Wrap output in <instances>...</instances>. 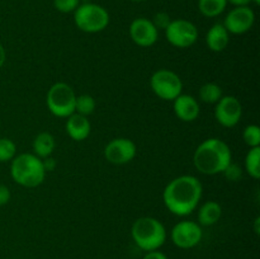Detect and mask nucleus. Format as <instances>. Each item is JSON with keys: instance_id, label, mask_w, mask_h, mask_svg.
Here are the masks:
<instances>
[{"instance_id": "5701e85b", "label": "nucleus", "mask_w": 260, "mask_h": 259, "mask_svg": "<svg viewBox=\"0 0 260 259\" xmlns=\"http://www.w3.org/2000/svg\"><path fill=\"white\" fill-rule=\"evenodd\" d=\"M17 155V145L8 137H0V163L12 161Z\"/></svg>"}, {"instance_id": "0eeeda50", "label": "nucleus", "mask_w": 260, "mask_h": 259, "mask_svg": "<svg viewBox=\"0 0 260 259\" xmlns=\"http://www.w3.org/2000/svg\"><path fill=\"white\" fill-rule=\"evenodd\" d=\"M150 88L162 101H174L183 91V81L177 73L168 69L155 71L150 78Z\"/></svg>"}, {"instance_id": "aec40b11", "label": "nucleus", "mask_w": 260, "mask_h": 259, "mask_svg": "<svg viewBox=\"0 0 260 259\" xmlns=\"http://www.w3.org/2000/svg\"><path fill=\"white\" fill-rule=\"evenodd\" d=\"M198 95L203 103L216 104L222 98V88L216 83H206L200 88Z\"/></svg>"}, {"instance_id": "9d476101", "label": "nucleus", "mask_w": 260, "mask_h": 259, "mask_svg": "<svg viewBox=\"0 0 260 259\" xmlns=\"http://www.w3.org/2000/svg\"><path fill=\"white\" fill-rule=\"evenodd\" d=\"M136 154V144L126 137H117L111 140L104 147V157L107 161L114 165L128 164L135 159Z\"/></svg>"}, {"instance_id": "ddd939ff", "label": "nucleus", "mask_w": 260, "mask_h": 259, "mask_svg": "<svg viewBox=\"0 0 260 259\" xmlns=\"http://www.w3.org/2000/svg\"><path fill=\"white\" fill-rule=\"evenodd\" d=\"M129 37L140 47H151L159 38V30L147 18H136L129 25Z\"/></svg>"}, {"instance_id": "a211bd4d", "label": "nucleus", "mask_w": 260, "mask_h": 259, "mask_svg": "<svg viewBox=\"0 0 260 259\" xmlns=\"http://www.w3.org/2000/svg\"><path fill=\"white\" fill-rule=\"evenodd\" d=\"M56 147L55 137L50 134V132H40L37 136L35 137L32 144L33 154L38 156L40 159H46V157L51 156Z\"/></svg>"}, {"instance_id": "6ab92c4d", "label": "nucleus", "mask_w": 260, "mask_h": 259, "mask_svg": "<svg viewBox=\"0 0 260 259\" xmlns=\"http://www.w3.org/2000/svg\"><path fill=\"white\" fill-rule=\"evenodd\" d=\"M228 0H198L201 14L207 18H216L225 12Z\"/></svg>"}, {"instance_id": "9b49d317", "label": "nucleus", "mask_w": 260, "mask_h": 259, "mask_svg": "<svg viewBox=\"0 0 260 259\" xmlns=\"http://www.w3.org/2000/svg\"><path fill=\"white\" fill-rule=\"evenodd\" d=\"M243 117V104L236 96L222 95L216 103L215 118L221 126L226 128L235 127Z\"/></svg>"}, {"instance_id": "f8f14e48", "label": "nucleus", "mask_w": 260, "mask_h": 259, "mask_svg": "<svg viewBox=\"0 0 260 259\" xmlns=\"http://www.w3.org/2000/svg\"><path fill=\"white\" fill-rule=\"evenodd\" d=\"M255 23V13L250 7H235L228 13L223 27L230 35H244L253 28Z\"/></svg>"}, {"instance_id": "cd10ccee", "label": "nucleus", "mask_w": 260, "mask_h": 259, "mask_svg": "<svg viewBox=\"0 0 260 259\" xmlns=\"http://www.w3.org/2000/svg\"><path fill=\"white\" fill-rule=\"evenodd\" d=\"M10 198H12V193L10 189L5 184H0V207L9 203Z\"/></svg>"}, {"instance_id": "a878e982", "label": "nucleus", "mask_w": 260, "mask_h": 259, "mask_svg": "<svg viewBox=\"0 0 260 259\" xmlns=\"http://www.w3.org/2000/svg\"><path fill=\"white\" fill-rule=\"evenodd\" d=\"M152 23H154V25L156 27V29H164L165 28L169 25V23L172 22V19H170V15L168 14V13L165 12H159L156 13V14L154 15V19L151 20Z\"/></svg>"}, {"instance_id": "72a5a7b5", "label": "nucleus", "mask_w": 260, "mask_h": 259, "mask_svg": "<svg viewBox=\"0 0 260 259\" xmlns=\"http://www.w3.org/2000/svg\"><path fill=\"white\" fill-rule=\"evenodd\" d=\"M129 2H134V3H141V2H145V0H129Z\"/></svg>"}, {"instance_id": "f03ea898", "label": "nucleus", "mask_w": 260, "mask_h": 259, "mask_svg": "<svg viewBox=\"0 0 260 259\" xmlns=\"http://www.w3.org/2000/svg\"><path fill=\"white\" fill-rule=\"evenodd\" d=\"M233 163V152L223 140L211 137L198 145L193 154L196 169L205 175H216L225 172Z\"/></svg>"}, {"instance_id": "bb28decb", "label": "nucleus", "mask_w": 260, "mask_h": 259, "mask_svg": "<svg viewBox=\"0 0 260 259\" xmlns=\"http://www.w3.org/2000/svg\"><path fill=\"white\" fill-rule=\"evenodd\" d=\"M222 174H225L226 178H228L229 180L236 182V180H239V178H241V169L238 167V165H235L231 163V164L226 168L225 172H223Z\"/></svg>"}, {"instance_id": "393cba45", "label": "nucleus", "mask_w": 260, "mask_h": 259, "mask_svg": "<svg viewBox=\"0 0 260 259\" xmlns=\"http://www.w3.org/2000/svg\"><path fill=\"white\" fill-rule=\"evenodd\" d=\"M80 5V0H53V7L61 13H74Z\"/></svg>"}, {"instance_id": "4468645a", "label": "nucleus", "mask_w": 260, "mask_h": 259, "mask_svg": "<svg viewBox=\"0 0 260 259\" xmlns=\"http://www.w3.org/2000/svg\"><path fill=\"white\" fill-rule=\"evenodd\" d=\"M173 109L175 116L183 122L196 121L201 113L200 102L194 96L183 93L173 101Z\"/></svg>"}, {"instance_id": "423d86ee", "label": "nucleus", "mask_w": 260, "mask_h": 259, "mask_svg": "<svg viewBox=\"0 0 260 259\" xmlns=\"http://www.w3.org/2000/svg\"><path fill=\"white\" fill-rule=\"evenodd\" d=\"M76 94L68 83L58 81L55 83L47 91L46 104L51 113L55 117L68 118L75 113Z\"/></svg>"}, {"instance_id": "2f4dec72", "label": "nucleus", "mask_w": 260, "mask_h": 259, "mask_svg": "<svg viewBox=\"0 0 260 259\" xmlns=\"http://www.w3.org/2000/svg\"><path fill=\"white\" fill-rule=\"evenodd\" d=\"M254 231H255L256 235H259V233H260V217L259 216L255 218V221H254Z\"/></svg>"}, {"instance_id": "7ed1b4c3", "label": "nucleus", "mask_w": 260, "mask_h": 259, "mask_svg": "<svg viewBox=\"0 0 260 259\" xmlns=\"http://www.w3.org/2000/svg\"><path fill=\"white\" fill-rule=\"evenodd\" d=\"M46 173L42 159L30 152L15 155L10 161V177L24 188H36L42 184Z\"/></svg>"}, {"instance_id": "2eb2a0df", "label": "nucleus", "mask_w": 260, "mask_h": 259, "mask_svg": "<svg viewBox=\"0 0 260 259\" xmlns=\"http://www.w3.org/2000/svg\"><path fill=\"white\" fill-rule=\"evenodd\" d=\"M65 128L71 140H74V141H84L90 135L91 124L89 122L88 117L73 113L66 118Z\"/></svg>"}, {"instance_id": "39448f33", "label": "nucleus", "mask_w": 260, "mask_h": 259, "mask_svg": "<svg viewBox=\"0 0 260 259\" xmlns=\"http://www.w3.org/2000/svg\"><path fill=\"white\" fill-rule=\"evenodd\" d=\"M109 13L102 5L94 3L80 4L74 12V22L80 30L85 33H98L109 24Z\"/></svg>"}, {"instance_id": "c756f323", "label": "nucleus", "mask_w": 260, "mask_h": 259, "mask_svg": "<svg viewBox=\"0 0 260 259\" xmlns=\"http://www.w3.org/2000/svg\"><path fill=\"white\" fill-rule=\"evenodd\" d=\"M233 4L234 7H248L251 0H228V4Z\"/></svg>"}, {"instance_id": "dca6fc26", "label": "nucleus", "mask_w": 260, "mask_h": 259, "mask_svg": "<svg viewBox=\"0 0 260 259\" xmlns=\"http://www.w3.org/2000/svg\"><path fill=\"white\" fill-rule=\"evenodd\" d=\"M230 42V33L222 23H216L208 29L206 35V45L212 52H222Z\"/></svg>"}, {"instance_id": "4be33fe9", "label": "nucleus", "mask_w": 260, "mask_h": 259, "mask_svg": "<svg viewBox=\"0 0 260 259\" xmlns=\"http://www.w3.org/2000/svg\"><path fill=\"white\" fill-rule=\"evenodd\" d=\"M96 102L89 94H81L76 95L75 101V113L81 114V116L89 117L94 111H95Z\"/></svg>"}, {"instance_id": "1a4fd4ad", "label": "nucleus", "mask_w": 260, "mask_h": 259, "mask_svg": "<svg viewBox=\"0 0 260 259\" xmlns=\"http://www.w3.org/2000/svg\"><path fill=\"white\" fill-rule=\"evenodd\" d=\"M173 244L179 249H192L202 241V226L196 221L184 220L174 225L170 233Z\"/></svg>"}, {"instance_id": "c85d7f7f", "label": "nucleus", "mask_w": 260, "mask_h": 259, "mask_svg": "<svg viewBox=\"0 0 260 259\" xmlns=\"http://www.w3.org/2000/svg\"><path fill=\"white\" fill-rule=\"evenodd\" d=\"M142 259H169V258H168L162 251L154 250V251H147Z\"/></svg>"}, {"instance_id": "f257e3e1", "label": "nucleus", "mask_w": 260, "mask_h": 259, "mask_svg": "<svg viewBox=\"0 0 260 259\" xmlns=\"http://www.w3.org/2000/svg\"><path fill=\"white\" fill-rule=\"evenodd\" d=\"M202 195V183L197 177L180 175L168 183L162 192V201L169 212L184 217L198 207Z\"/></svg>"}, {"instance_id": "412c9836", "label": "nucleus", "mask_w": 260, "mask_h": 259, "mask_svg": "<svg viewBox=\"0 0 260 259\" xmlns=\"http://www.w3.org/2000/svg\"><path fill=\"white\" fill-rule=\"evenodd\" d=\"M245 170L253 179L260 178V146L249 149L245 156Z\"/></svg>"}, {"instance_id": "f3484780", "label": "nucleus", "mask_w": 260, "mask_h": 259, "mask_svg": "<svg viewBox=\"0 0 260 259\" xmlns=\"http://www.w3.org/2000/svg\"><path fill=\"white\" fill-rule=\"evenodd\" d=\"M222 216V207L216 201H207L198 211V223L201 226H212Z\"/></svg>"}, {"instance_id": "6e6552de", "label": "nucleus", "mask_w": 260, "mask_h": 259, "mask_svg": "<svg viewBox=\"0 0 260 259\" xmlns=\"http://www.w3.org/2000/svg\"><path fill=\"white\" fill-rule=\"evenodd\" d=\"M165 37L172 46L178 48H188L198 40V29L187 19H175L165 28Z\"/></svg>"}, {"instance_id": "473e14b6", "label": "nucleus", "mask_w": 260, "mask_h": 259, "mask_svg": "<svg viewBox=\"0 0 260 259\" xmlns=\"http://www.w3.org/2000/svg\"><path fill=\"white\" fill-rule=\"evenodd\" d=\"M251 3H254V4L259 5L260 4V0H251Z\"/></svg>"}, {"instance_id": "b1692460", "label": "nucleus", "mask_w": 260, "mask_h": 259, "mask_svg": "<svg viewBox=\"0 0 260 259\" xmlns=\"http://www.w3.org/2000/svg\"><path fill=\"white\" fill-rule=\"evenodd\" d=\"M243 140L250 147L260 146V128L258 124H249L243 131Z\"/></svg>"}, {"instance_id": "7c9ffc66", "label": "nucleus", "mask_w": 260, "mask_h": 259, "mask_svg": "<svg viewBox=\"0 0 260 259\" xmlns=\"http://www.w3.org/2000/svg\"><path fill=\"white\" fill-rule=\"evenodd\" d=\"M5 61H7V51H5L4 46L0 43V69L4 66Z\"/></svg>"}, {"instance_id": "20e7f679", "label": "nucleus", "mask_w": 260, "mask_h": 259, "mask_svg": "<svg viewBox=\"0 0 260 259\" xmlns=\"http://www.w3.org/2000/svg\"><path fill=\"white\" fill-rule=\"evenodd\" d=\"M135 244L144 251L159 250L167 241V229L160 220L150 216L137 218L131 228Z\"/></svg>"}]
</instances>
